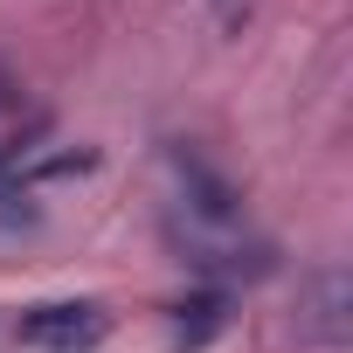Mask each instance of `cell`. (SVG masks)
<instances>
[{
    "label": "cell",
    "mask_w": 353,
    "mask_h": 353,
    "mask_svg": "<svg viewBox=\"0 0 353 353\" xmlns=\"http://www.w3.org/2000/svg\"><path fill=\"white\" fill-rule=\"evenodd\" d=\"M166 319H173V353H201V346L229 325V291L201 284V291H188L181 305H173Z\"/></svg>",
    "instance_id": "5"
},
{
    "label": "cell",
    "mask_w": 353,
    "mask_h": 353,
    "mask_svg": "<svg viewBox=\"0 0 353 353\" xmlns=\"http://www.w3.org/2000/svg\"><path fill=\"white\" fill-rule=\"evenodd\" d=\"M166 250H173V263H181V270L208 277L215 291L277 277V243L243 236V229H194V222H181V215H173V222H166Z\"/></svg>",
    "instance_id": "1"
},
{
    "label": "cell",
    "mask_w": 353,
    "mask_h": 353,
    "mask_svg": "<svg viewBox=\"0 0 353 353\" xmlns=\"http://www.w3.org/2000/svg\"><path fill=\"white\" fill-rule=\"evenodd\" d=\"M14 332L28 353H97L111 339V312L97 298H49V305H28Z\"/></svg>",
    "instance_id": "3"
},
{
    "label": "cell",
    "mask_w": 353,
    "mask_h": 353,
    "mask_svg": "<svg viewBox=\"0 0 353 353\" xmlns=\"http://www.w3.org/2000/svg\"><path fill=\"white\" fill-rule=\"evenodd\" d=\"M353 339V284L339 263L312 270L305 277V298H298V346H346Z\"/></svg>",
    "instance_id": "4"
},
{
    "label": "cell",
    "mask_w": 353,
    "mask_h": 353,
    "mask_svg": "<svg viewBox=\"0 0 353 353\" xmlns=\"http://www.w3.org/2000/svg\"><path fill=\"white\" fill-rule=\"evenodd\" d=\"M166 173H173V194H181L194 229H243V188L194 139H166Z\"/></svg>",
    "instance_id": "2"
}]
</instances>
